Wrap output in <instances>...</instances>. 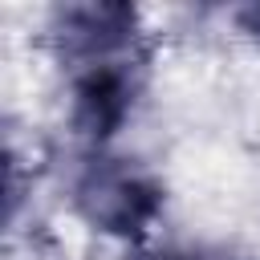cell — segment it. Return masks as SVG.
<instances>
[{
	"mask_svg": "<svg viewBox=\"0 0 260 260\" xmlns=\"http://www.w3.org/2000/svg\"><path fill=\"white\" fill-rule=\"evenodd\" d=\"M73 203L81 219L114 240H142L154 219L162 215V187L150 171L134 167L130 158L93 154L81 175L73 179Z\"/></svg>",
	"mask_w": 260,
	"mask_h": 260,
	"instance_id": "6da1fadb",
	"label": "cell"
},
{
	"mask_svg": "<svg viewBox=\"0 0 260 260\" xmlns=\"http://www.w3.org/2000/svg\"><path fill=\"white\" fill-rule=\"evenodd\" d=\"M236 24H240V32H248L252 41H260V4L236 8Z\"/></svg>",
	"mask_w": 260,
	"mask_h": 260,
	"instance_id": "277c9868",
	"label": "cell"
},
{
	"mask_svg": "<svg viewBox=\"0 0 260 260\" xmlns=\"http://www.w3.org/2000/svg\"><path fill=\"white\" fill-rule=\"evenodd\" d=\"M150 260H207V256H199V252H183V248H171V252H158V256H150Z\"/></svg>",
	"mask_w": 260,
	"mask_h": 260,
	"instance_id": "5b68a950",
	"label": "cell"
},
{
	"mask_svg": "<svg viewBox=\"0 0 260 260\" xmlns=\"http://www.w3.org/2000/svg\"><path fill=\"white\" fill-rule=\"evenodd\" d=\"M138 98V57H110L73 69L69 126L77 138L106 146L130 118Z\"/></svg>",
	"mask_w": 260,
	"mask_h": 260,
	"instance_id": "7a4b0ae2",
	"label": "cell"
},
{
	"mask_svg": "<svg viewBox=\"0 0 260 260\" xmlns=\"http://www.w3.org/2000/svg\"><path fill=\"white\" fill-rule=\"evenodd\" d=\"M65 65H89L110 57H134L138 12L130 4H65L49 24Z\"/></svg>",
	"mask_w": 260,
	"mask_h": 260,
	"instance_id": "3957f363",
	"label": "cell"
}]
</instances>
